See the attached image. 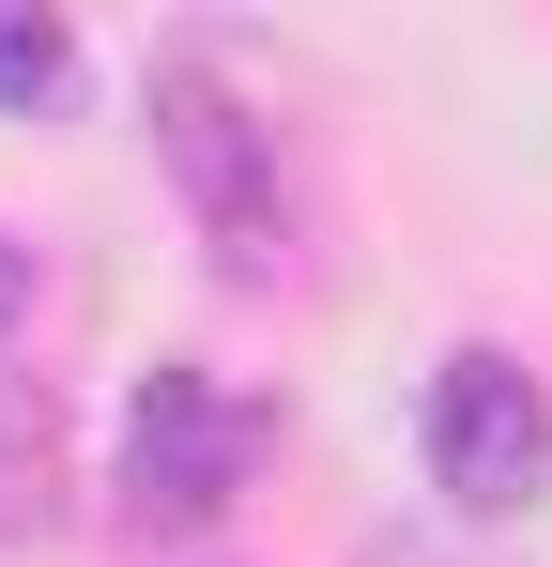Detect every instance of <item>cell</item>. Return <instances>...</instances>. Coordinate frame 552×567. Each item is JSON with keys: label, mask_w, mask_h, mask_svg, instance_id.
Listing matches in <instances>:
<instances>
[{"label": "cell", "mask_w": 552, "mask_h": 567, "mask_svg": "<svg viewBox=\"0 0 552 567\" xmlns=\"http://www.w3.org/2000/svg\"><path fill=\"white\" fill-rule=\"evenodd\" d=\"M139 123H154V169L184 185V215H200V246L231 261V277L262 291L292 277V138H276V107L215 62V47H170L154 62V93H139Z\"/></svg>", "instance_id": "obj_1"}, {"label": "cell", "mask_w": 552, "mask_h": 567, "mask_svg": "<svg viewBox=\"0 0 552 567\" xmlns=\"http://www.w3.org/2000/svg\"><path fill=\"white\" fill-rule=\"evenodd\" d=\"M415 445H430V491H446L460 522H522L552 491V383L522 369L507 338H460L446 369H430Z\"/></svg>", "instance_id": "obj_2"}, {"label": "cell", "mask_w": 552, "mask_h": 567, "mask_svg": "<svg viewBox=\"0 0 552 567\" xmlns=\"http://www.w3.org/2000/svg\"><path fill=\"white\" fill-rule=\"evenodd\" d=\"M246 475H262V399H231L215 369L170 353V369L123 399V506H139V522L200 537V522L246 506Z\"/></svg>", "instance_id": "obj_3"}, {"label": "cell", "mask_w": 552, "mask_h": 567, "mask_svg": "<svg viewBox=\"0 0 552 567\" xmlns=\"http://www.w3.org/2000/svg\"><path fill=\"white\" fill-rule=\"evenodd\" d=\"M47 522H62V414L31 369H0V553L47 537Z\"/></svg>", "instance_id": "obj_4"}, {"label": "cell", "mask_w": 552, "mask_h": 567, "mask_svg": "<svg viewBox=\"0 0 552 567\" xmlns=\"http://www.w3.org/2000/svg\"><path fill=\"white\" fill-rule=\"evenodd\" d=\"M62 78H78V31H62V16H16V0H0V107L31 123V107L62 93Z\"/></svg>", "instance_id": "obj_5"}, {"label": "cell", "mask_w": 552, "mask_h": 567, "mask_svg": "<svg viewBox=\"0 0 552 567\" xmlns=\"http://www.w3.org/2000/svg\"><path fill=\"white\" fill-rule=\"evenodd\" d=\"M16 322H31V246L0 230V353H16Z\"/></svg>", "instance_id": "obj_6"}]
</instances>
